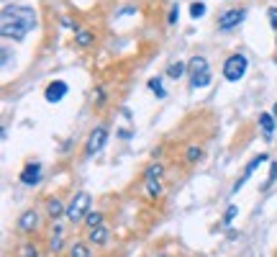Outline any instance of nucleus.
<instances>
[{
    "mask_svg": "<svg viewBox=\"0 0 277 257\" xmlns=\"http://www.w3.org/2000/svg\"><path fill=\"white\" fill-rule=\"evenodd\" d=\"M36 24V13L28 5H5L3 8V21L0 31L5 39H23Z\"/></svg>",
    "mask_w": 277,
    "mask_h": 257,
    "instance_id": "f257e3e1",
    "label": "nucleus"
},
{
    "mask_svg": "<svg viewBox=\"0 0 277 257\" xmlns=\"http://www.w3.org/2000/svg\"><path fill=\"white\" fill-rule=\"evenodd\" d=\"M247 57L244 54H234V57H228L226 59V64H223V77L228 83H239L241 77H244V72H247Z\"/></svg>",
    "mask_w": 277,
    "mask_h": 257,
    "instance_id": "f03ea898",
    "label": "nucleus"
},
{
    "mask_svg": "<svg viewBox=\"0 0 277 257\" xmlns=\"http://www.w3.org/2000/svg\"><path fill=\"white\" fill-rule=\"evenodd\" d=\"M190 85L193 87H205L211 85V72H208V62L203 57L190 59Z\"/></svg>",
    "mask_w": 277,
    "mask_h": 257,
    "instance_id": "7ed1b4c3",
    "label": "nucleus"
},
{
    "mask_svg": "<svg viewBox=\"0 0 277 257\" xmlns=\"http://www.w3.org/2000/svg\"><path fill=\"white\" fill-rule=\"evenodd\" d=\"M87 208H90V193H77L75 196V200L69 203V208H67V219L69 221H80L85 214H87Z\"/></svg>",
    "mask_w": 277,
    "mask_h": 257,
    "instance_id": "20e7f679",
    "label": "nucleus"
},
{
    "mask_svg": "<svg viewBox=\"0 0 277 257\" xmlns=\"http://www.w3.org/2000/svg\"><path fill=\"white\" fill-rule=\"evenodd\" d=\"M67 90H69V87H67L64 80H54V83L44 90V98L49 100V103H59V100L67 95Z\"/></svg>",
    "mask_w": 277,
    "mask_h": 257,
    "instance_id": "39448f33",
    "label": "nucleus"
},
{
    "mask_svg": "<svg viewBox=\"0 0 277 257\" xmlns=\"http://www.w3.org/2000/svg\"><path fill=\"white\" fill-rule=\"evenodd\" d=\"M244 16H247V10L244 8H234V10H226V13L221 16V21H218V26H221L223 31H228V29H234L236 24H241L244 21Z\"/></svg>",
    "mask_w": 277,
    "mask_h": 257,
    "instance_id": "423d86ee",
    "label": "nucleus"
},
{
    "mask_svg": "<svg viewBox=\"0 0 277 257\" xmlns=\"http://www.w3.org/2000/svg\"><path fill=\"white\" fill-rule=\"evenodd\" d=\"M106 139H108V131H106V126H98L95 131L90 134V139H87V154H95V152H100V149H103V144H106Z\"/></svg>",
    "mask_w": 277,
    "mask_h": 257,
    "instance_id": "0eeeda50",
    "label": "nucleus"
},
{
    "mask_svg": "<svg viewBox=\"0 0 277 257\" xmlns=\"http://www.w3.org/2000/svg\"><path fill=\"white\" fill-rule=\"evenodd\" d=\"M259 126H262V137H264V142H272V139H275L277 118H275L272 114H259Z\"/></svg>",
    "mask_w": 277,
    "mask_h": 257,
    "instance_id": "6e6552de",
    "label": "nucleus"
},
{
    "mask_svg": "<svg viewBox=\"0 0 277 257\" xmlns=\"http://www.w3.org/2000/svg\"><path fill=\"white\" fill-rule=\"evenodd\" d=\"M267 160H270V157H267V154H259V157H254V160H251V162L247 165V170H244V175H241V177H239V183L234 185V193H236V191H239V188H241V185H244V183L249 180V177H251V172H254V170H257V167H259L262 162H267Z\"/></svg>",
    "mask_w": 277,
    "mask_h": 257,
    "instance_id": "1a4fd4ad",
    "label": "nucleus"
},
{
    "mask_svg": "<svg viewBox=\"0 0 277 257\" xmlns=\"http://www.w3.org/2000/svg\"><path fill=\"white\" fill-rule=\"evenodd\" d=\"M39 175H41V165L39 162H31L26 170L21 172V183H26V185H36L39 183Z\"/></svg>",
    "mask_w": 277,
    "mask_h": 257,
    "instance_id": "9d476101",
    "label": "nucleus"
},
{
    "mask_svg": "<svg viewBox=\"0 0 277 257\" xmlns=\"http://www.w3.org/2000/svg\"><path fill=\"white\" fill-rule=\"evenodd\" d=\"M36 227H39V214L36 211H26V214H21V219H18V229L21 231H31Z\"/></svg>",
    "mask_w": 277,
    "mask_h": 257,
    "instance_id": "9b49d317",
    "label": "nucleus"
},
{
    "mask_svg": "<svg viewBox=\"0 0 277 257\" xmlns=\"http://www.w3.org/2000/svg\"><path fill=\"white\" fill-rule=\"evenodd\" d=\"M108 239V231H106V227H95V229H90V242L92 244H103V242H106Z\"/></svg>",
    "mask_w": 277,
    "mask_h": 257,
    "instance_id": "f8f14e48",
    "label": "nucleus"
},
{
    "mask_svg": "<svg viewBox=\"0 0 277 257\" xmlns=\"http://www.w3.org/2000/svg\"><path fill=\"white\" fill-rule=\"evenodd\" d=\"M146 183H149V193H152V196H159V193H162V185H159V175H152V172H146Z\"/></svg>",
    "mask_w": 277,
    "mask_h": 257,
    "instance_id": "ddd939ff",
    "label": "nucleus"
},
{
    "mask_svg": "<svg viewBox=\"0 0 277 257\" xmlns=\"http://www.w3.org/2000/svg\"><path fill=\"white\" fill-rule=\"evenodd\" d=\"M85 221H87V227H90V229H95V227L103 224V214H98V211H90V214L85 216Z\"/></svg>",
    "mask_w": 277,
    "mask_h": 257,
    "instance_id": "4468645a",
    "label": "nucleus"
},
{
    "mask_svg": "<svg viewBox=\"0 0 277 257\" xmlns=\"http://www.w3.org/2000/svg\"><path fill=\"white\" fill-rule=\"evenodd\" d=\"M49 214H52V219H56V216H62V214H64V206H62L56 198L49 200Z\"/></svg>",
    "mask_w": 277,
    "mask_h": 257,
    "instance_id": "2eb2a0df",
    "label": "nucleus"
},
{
    "mask_svg": "<svg viewBox=\"0 0 277 257\" xmlns=\"http://www.w3.org/2000/svg\"><path fill=\"white\" fill-rule=\"evenodd\" d=\"M72 257H90V250H87V244L77 242L75 247H72Z\"/></svg>",
    "mask_w": 277,
    "mask_h": 257,
    "instance_id": "dca6fc26",
    "label": "nucleus"
},
{
    "mask_svg": "<svg viewBox=\"0 0 277 257\" xmlns=\"http://www.w3.org/2000/svg\"><path fill=\"white\" fill-rule=\"evenodd\" d=\"M182 72H185V64H182V62H175V64L167 67V75H169V77H180Z\"/></svg>",
    "mask_w": 277,
    "mask_h": 257,
    "instance_id": "f3484780",
    "label": "nucleus"
},
{
    "mask_svg": "<svg viewBox=\"0 0 277 257\" xmlns=\"http://www.w3.org/2000/svg\"><path fill=\"white\" fill-rule=\"evenodd\" d=\"M203 13H205V5L200 3V0H195V3L190 5V16H193V18H200Z\"/></svg>",
    "mask_w": 277,
    "mask_h": 257,
    "instance_id": "a211bd4d",
    "label": "nucleus"
},
{
    "mask_svg": "<svg viewBox=\"0 0 277 257\" xmlns=\"http://www.w3.org/2000/svg\"><path fill=\"white\" fill-rule=\"evenodd\" d=\"M90 41H92V33L90 31H77V44H80V47H87Z\"/></svg>",
    "mask_w": 277,
    "mask_h": 257,
    "instance_id": "6ab92c4d",
    "label": "nucleus"
},
{
    "mask_svg": "<svg viewBox=\"0 0 277 257\" xmlns=\"http://www.w3.org/2000/svg\"><path fill=\"white\" fill-rule=\"evenodd\" d=\"M149 87H152V90L162 98V95H165V87H162V83H159V77H154V80H149Z\"/></svg>",
    "mask_w": 277,
    "mask_h": 257,
    "instance_id": "aec40b11",
    "label": "nucleus"
},
{
    "mask_svg": "<svg viewBox=\"0 0 277 257\" xmlns=\"http://www.w3.org/2000/svg\"><path fill=\"white\" fill-rule=\"evenodd\" d=\"M200 154H203L200 147H190V149H188V162H195V160L200 157Z\"/></svg>",
    "mask_w": 277,
    "mask_h": 257,
    "instance_id": "412c9836",
    "label": "nucleus"
},
{
    "mask_svg": "<svg viewBox=\"0 0 277 257\" xmlns=\"http://www.w3.org/2000/svg\"><path fill=\"white\" fill-rule=\"evenodd\" d=\"M21 257H36V250H33V244H23V247H21Z\"/></svg>",
    "mask_w": 277,
    "mask_h": 257,
    "instance_id": "4be33fe9",
    "label": "nucleus"
},
{
    "mask_svg": "<svg viewBox=\"0 0 277 257\" xmlns=\"http://www.w3.org/2000/svg\"><path fill=\"white\" fill-rule=\"evenodd\" d=\"M275 177H277V162H272V170H270V177H267V183H264V188H270L275 183Z\"/></svg>",
    "mask_w": 277,
    "mask_h": 257,
    "instance_id": "5701e85b",
    "label": "nucleus"
},
{
    "mask_svg": "<svg viewBox=\"0 0 277 257\" xmlns=\"http://www.w3.org/2000/svg\"><path fill=\"white\" fill-rule=\"evenodd\" d=\"M267 16H270V24L277 29V8H270V13H267Z\"/></svg>",
    "mask_w": 277,
    "mask_h": 257,
    "instance_id": "b1692460",
    "label": "nucleus"
},
{
    "mask_svg": "<svg viewBox=\"0 0 277 257\" xmlns=\"http://www.w3.org/2000/svg\"><path fill=\"white\" fill-rule=\"evenodd\" d=\"M177 16H180V10H177V5H175V8L169 10V18H167V21H169V24H175V21H177Z\"/></svg>",
    "mask_w": 277,
    "mask_h": 257,
    "instance_id": "393cba45",
    "label": "nucleus"
},
{
    "mask_svg": "<svg viewBox=\"0 0 277 257\" xmlns=\"http://www.w3.org/2000/svg\"><path fill=\"white\" fill-rule=\"evenodd\" d=\"M234 216H236V206H231V208L226 211V224H228V221L234 219Z\"/></svg>",
    "mask_w": 277,
    "mask_h": 257,
    "instance_id": "a878e982",
    "label": "nucleus"
},
{
    "mask_svg": "<svg viewBox=\"0 0 277 257\" xmlns=\"http://www.w3.org/2000/svg\"><path fill=\"white\" fill-rule=\"evenodd\" d=\"M59 250H62V239H59V237H56V239L52 242V252H59Z\"/></svg>",
    "mask_w": 277,
    "mask_h": 257,
    "instance_id": "bb28decb",
    "label": "nucleus"
},
{
    "mask_svg": "<svg viewBox=\"0 0 277 257\" xmlns=\"http://www.w3.org/2000/svg\"><path fill=\"white\" fill-rule=\"evenodd\" d=\"M275 118H277V103H275Z\"/></svg>",
    "mask_w": 277,
    "mask_h": 257,
    "instance_id": "cd10ccee",
    "label": "nucleus"
}]
</instances>
